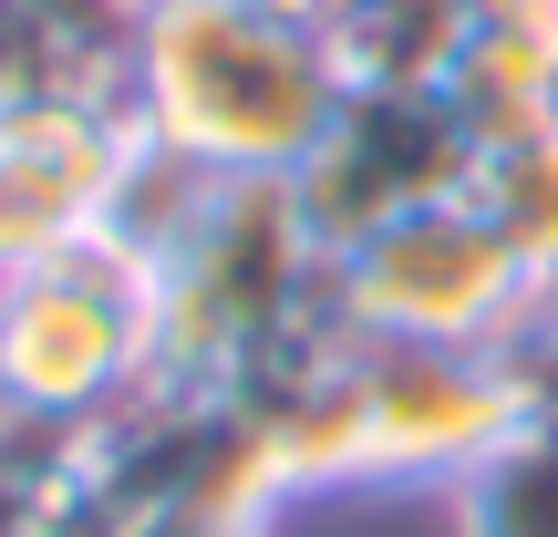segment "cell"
<instances>
[{"label": "cell", "instance_id": "obj_7", "mask_svg": "<svg viewBox=\"0 0 558 537\" xmlns=\"http://www.w3.org/2000/svg\"><path fill=\"white\" fill-rule=\"evenodd\" d=\"M465 156H476V145L445 114V94H341V114L320 124V145L300 156L290 197H300V218H311L320 248H352V239H373L383 218H403V207L456 197Z\"/></svg>", "mask_w": 558, "mask_h": 537}, {"label": "cell", "instance_id": "obj_12", "mask_svg": "<svg viewBox=\"0 0 558 537\" xmlns=\"http://www.w3.org/2000/svg\"><path fill=\"white\" fill-rule=\"evenodd\" d=\"M32 486H41V435L0 444V537H32Z\"/></svg>", "mask_w": 558, "mask_h": 537}, {"label": "cell", "instance_id": "obj_11", "mask_svg": "<svg viewBox=\"0 0 558 537\" xmlns=\"http://www.w3.org/2000/svg\"><path fill=\"white\" fill-rule=\"evenodd\" d=\"M465 11H476L486 41H518V52H538L558 73V0H465Z\"/></svg>", "mask_w": 558, "mask_h": 537}, {"label": "cell", "instance_id": "obj_2", "mask_svg": "<svg viewBox=\"0 0 558 537\" xmlns=\"http://www.w3.org/2000/svg\"><path fill=\"white\" fill-rule=\"evenodd\" d=\"M320 300L331 248L311 239L290 176H218V197L156 259V393H228Z\"/></svg>", "mask_w": 558, "mask_h": 537}, {"label": "cell", "instance_id": "obj_1", "mask_svg": "<svg viewBox=\"0 0 558 537\" xmlns=\"http://www.w3.org/2000/svg\"><path fill=\"white\" fill-rule=\"evenodd\" d=\"M124 114L207 176H300L341 114V73L320 32H290L248 0H145L124 41Z\"/></svg>", "mask_w": 558, "mask_h": 537}, {"label": "cell", "instance_id": "obj_4", "mask_svg": "<svg viewBox=\"0 0 558 537\" xmlns=\"http://www.w3.org/2000/svg\"><path fill=\"white\" fill-rule=\"evenodd\" d=\"M331 300L362 341H507L538 300L518 248L476 218V197H424L373 239L331 248Z\"/></svg>", "mask_w": 558, "mask_h": 537}, {"label": "cell", "instance_id": "obj_16", "mask_svg": "<svg viewBox=\"0 0 558 537\" xmlns=\"http://www.w3.org/2000/svg\"><path fill=\"white\" fill-rule=\"evenodd\" d=\"M0 444H11V424H0Z\"/></svg>", "mask_w": 558, "mask_h": 537}, {"label": "cell", "instance_id": "obj_10", "mask_svg": "<svg viewBox=\"0 0 558 537\" xmlns=\"http://www.w3.org/2000/svg\"><path fill=\"white\" fill-rule=\"evenodd\" d=\"M456 517H465V537H558V435L548 424H527L486 465H465Z\"/></svg>", "mask_w": 558, "mask_h": 537}, {"label": "cell", "instance_id": "obj_3", "mask_svg": "<svg viewBox=\"0 0 558 537\" xmlns=\"http://www.w3.org/2000/svg\"><path fill=\"white\" fill-rule=\"evenodd\" d=\"M156 382V269L124 239L0 279V424L11 435H94Z\"/></svg>", "mask_w": 558, "mask_h": 537}, {"label": "cell", "instance_id": "obj_8", "mask_svg": "<svg viewBox=\"0 0 558 537\" xmlns=\"http://www.w3.org/2000/svg\"><path fill=\"white\" fill-rule=\"evenodd\" d=\"M465 32H476L465 0H341L320 21V52L341 94H445Z\"/></svg>", "mask_w": 558, "mask_h": 537}, {"label": "cell", "instance_id": "obj_9", "mask_svg": "<svg viewBox=\"0 0 558 537\" xmlns=\"http://www.w3.org/2000/svg\"><path fill=\"white\" fill-rule=\"evenodd\" d=\"M465 197L518 248V269L538 279V290H558V114L527 124V135H507V145H476V156H465Z\"/></svg>", "mask_w": 558, "mask_h": 537}, {"label": "cell", "instance_id": "obj_5", "mask_svg": "<svg viewBox=\"0 0 558 537\" xmlns=\"http://www.w3.org/2000/svg\"><path fill=\"white\" fill-rule=\"evenodd\" d=\"M527 424L538 403L497 341H362V476L456 486Z\"/></svg>", "mask_w": 558, "mask_h": 537}, {"label": "cell", "instance_id": "obj_15", "mask_svg": "<svg viewBox=\"0 0 558 537\" xmlns=\"http://www.w3.org/2000/svg\"><path fill=\"white\" fill-rule=\"evenodd\" d=\"M0 21H11V0H0Z\"/></svg>", "mask_w": 558, "mask_h": 537}, {"label": "cell", "instance_id": "obj_6", "mask_svg": "<svg viewBox=\"0 0 558 537\" xmlns=\"http://www.w3.org/2000/svg\"><path fill=\"white\" fill-rule=\"evenodd\" d=\"M135 114L83 83H0V279L62 259L104 228Z\"/></svg>", "mask_w": 558, "mask_h": 537}, {"label": "cell", "instance_id": "obj_14", "mask_svg": "<svg viewBox=\"0 0 558 537\" xmlns=\"http://www.w3.org/2000/svg\"><path fill=\"white\" fill-rule=\"evenodd\" d=\"M248 11H269V21H290V32H320V21H331L341 0H248Z\"/></svg>", "mask_w": 558, "mask_h": 537}, {"label": "cell", "instance_id": "obj_13", "mask_svg": "<svg viewBox=\"0 0 558 537\" xmlns=\"http://www.w3.org/2000/svg\"><path fill=\"white\" fill-rule=\"evenodd\" d=\"M32 11H73V21H114V32H135L145 0H32Z\"/></svg>", "mask_w": 558, "mask_h": 537}]
</instances>
